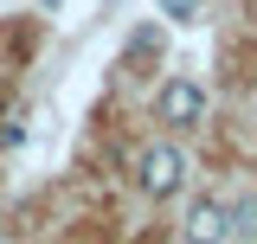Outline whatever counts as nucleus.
<instances>
[{"label":"nucleus","instance_id":"1","mask_svg":"<svg viewBox=\"0 0 257 244\" xmlns=\"http://www.w3.org/2000/svg\"><path fill=\"white\" fill-rule=\"evenodd\" d=\"M135 186L148 193V199H174L180 186H187V154L174 148V142H148V148L135 154Z\"/></svg>","mask_w":257,"mask_h":244},{"label":"nucleus","instance_id":"2","mask_svg":"<svg viewBox=\"0 0 257 244\" xmlns=\"http://www.w3.org/2000/svg\"><path fill=\"white\" fill-rule=\"evenodd\" d=\"M155 109H161L167 129H199V122H206V90H199L193 77H167L161 96H155Z\"/></svg>","mask_w":257,"mask_h":244},{"label":"nucleus","instance_id":"3","mask_svg":"<svg viewBox=\"0 0 257 244\" xmlns=\"http://www.w3.org/2000/svg\"><path fill=\"white\" fill-rule=\"evenodd\" d=\"M225 238H231V225H225V206L199 193V199L187 206V225H180V244H225Z\"/></svg>","mask_w":257,"mask_h":244},{"label":"nucleus","instance_id":"4","mask_svg":"<svg viewBox=\"0 0 257 244\" xmlns=\"http://www.w3.org/2000/svg\"><path fill=\"white\" fill-rule=\"evenodd\" d=\"M225 225H231V238L257 244V193H244L238 206H225Z\"/></svg>","mask_w":257,"mask_h":244},{"label":"nucleus","instance_id":"5","mask_svg":"<svg viewBox=\"0 0 257 244\" xmlns=\"http://www.w3.org/2000/svg\"><path fill=\"white\" fill-rule=\"evenodd\" d=\"M161 58V26H135V39H128V64H148Z\"/></svg>","mask_w":257,"mask_h":244},{"label":"nucleus","instance_id":"6","mask_svg":"<svg viewBox=\"0 0 257 244\" xmlns=\"http://www.w3.org/2000/svg\"><path fill=\"white\" fill-rule=\"evenodd\" d=\"M199 7H206V0H161L167 20H199Z\"/></svg>","mask_w":257,"mask_h":244},{"label":"nucleus","instance_id":"7","mask_svg":"<svg viewBox=\"0 0 257 244\" xmlns=\"http://www.w3.org/2000/svg\"><path fill=\"white\" fill-rule=\"evenodd\" d=\"M45 7H58V0H45Z\"/></svg>","mask_w":257,"mask_h":244}]
</instances>
